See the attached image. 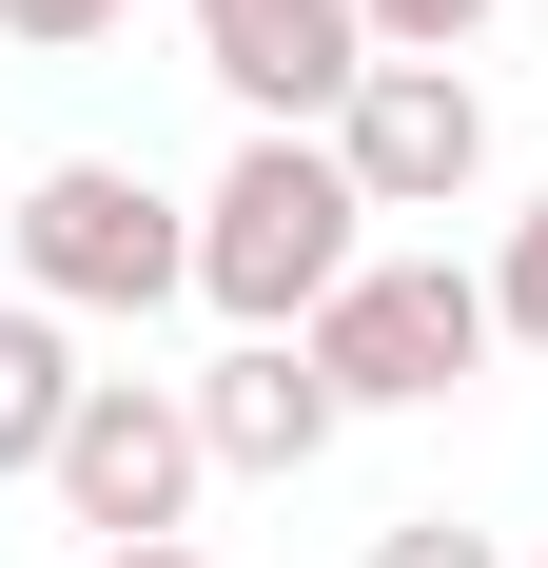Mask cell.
Wrapping results in <instances>:
<instances>
[{"label":"cell","instance_id":"obj_3","mask_svg":"<svg viewBox=\"0 0 548 568\" xmlns=\"http://www.w3.org/2000/svg\"><path fill=\"white\" fill-rule=\"evenodd\" d=\"M490 353H509V314H490V275H450V255H373V275L314 314V373L353 412H450Z\"/></svg>","mask_w":548,"mask_h":568},{"label":"cell","instance_id":"obj_11","mask_svg":"<svg viewBox=\"0 0 548 568\" xmlns=\"http://www.w3.org/2000/svg\"><path fill=\"white\" fill-rule=\"evenodd\" d=\"M373 568H509V549H490V529H450V510H392Z\"/></svg>","mask_w":548,"mask_h":568},{"label":"cell","instance_id":"obj_1","mask_svg":"<svg viewBox=\"0 0 548 568\" xmlns=\"http://www.w3.org/2000/svg\"><path fill=\"white\" fill-rule=\"evenodd\" d=\"M373 275V196L333 138H235L216 196H196V294H216L235 334H314L333 294Z\"/></svg>","mask_w":548,"mask_h":568},{"label":"cell","instance_id":"obj_6","mask_svg":"<svg viewBox=\"0 0 548 568\" xmlns=\"http://www.w3.org/2000/svg\"><path fill=\"white\" fill-rule=\"evenodd\" d=\"M333 158L373 216H450L470 176H490V99H470V59H373L353 118H333Z\"/></svg>","mask_w":548,"mask_h":568},{"label":"cell","instance_id":"obj_13","mask_svg":"<svg viewBox=\"0 0 548 568\" xmlns=\"http://www.w3.org/2000/svg\"><path fill=\"white\" fill-rule=\"evenodd\" d=\"M79 568H216V549H196V529H158V549H79Z\"/></svg>","mask_w":548,"mask_h":568},{"label":"cell","instance_id":"obj_5","mask_svg":"<svg viewBox=\"0 0 548 568\" xmlns=\"http://www.w3.org/2000/svg\"><path fill=\"white\" fill-rule=\"evenodd\" d=\"M196 79L255 138H333L373 79V0H196Z\"/></svg>","mask_w":548,"mask_h":568},{"label":"cell","instance_id":"obj_4","mask_svg":"<svg viewBox=\"0 0 548 568\" xmlns=\"http://www.w3.org/2000/svg\"><path fill=\"white\" fill-rule=\"evenodd\" d=\"M196 470H216L196 373H99L40 490H59V529H79V549H158V529H196Z\"/></svg>","mask_w":548,"mask_h":568},{"label":"cell","instance_id":"obj_7","mask_svg":"<svg viewBox=\"0 0 548 568\" xmlns=\"http://www.w3.org/2000/svg\"><path fill=\"white\" fill-rule=\"evenodd\" d=\"M196 432H216V470H314L333 432H353V393L314 373V334H235L216 373H196Z\"/></svg>","mask_w":548,"mask_h":568},{"label":"cell","instance_id":"obj_12","mask_svg":"<svg viewBox=\"0 0 548 568\" xmlns=\"http://www.w3.org/2000/svg\"><path fill=\"white\" fill-rule=\"evenodd\" d=\"M138 0H0V40H40V59H79V40H118Z\"/></svg>","mask_w":548,"mask_h":568},{"label":"cell","instance_id":"obj_10","mask_svg":"<svg viewBox=\"0 0 548 568\" xmlns=\"http://www.w3.org/2000/svg\"><path fill=\"white\" fill-rule=\"evenodd\" d=\"M490 314H509V353H548V196L509 216V255H490Z\"/></svg>","mask_w":548,"mask_h":568},{"label":"cell","instance_id":"obj_2","mask_svg":"<svg viewBox=\"0 0 548 568\" xmlns=\"http://www.w3.org/2000/svg\"><path fill=\"white\" fill-rule=\"evenodd\" d=\"M0 235H20V294L40 314H118L138 334V314L196 294V196H158L138 158H40Z\"/></svg>","mask_w":548,"mask_h":568},{"label":"cell","instance_id":"obj_8","mask_svg":"<svg viewBox=\"0 0 548 568\" xmlns=\"http://www.w3.org/2000/svg\"><path fill=\"white\" fill-rule=\"evenodd\" d=\"M79 393H99V373H79V314H40V294H20V314H0V490H40V470H59Z\"/></svg>","mask_w":548,"mask_h":568},{"label":"cell","instance_id":"obj_9","mask_svg":"<svg viewBox=\"0 0 548 568\" xmlns=\"http://www.w3.org/2000/svg\"><path fill=\"white\" fill-rule=\"evenodd\" d=\"M509 0H373V59H470Z\"/></svg>","mask_w":548,"mask_h":568}]
</instances>
